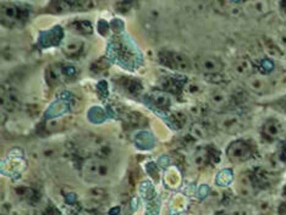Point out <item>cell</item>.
Returning a JSON list of instances; mask_svg holds the SVG:
<instances>
[{"mask_svg":"<svg viewBox=\"0 0 286 215\" xmlns=\"http://www.w3.org/2000/svg\"><path fill=\"white\" fill-rule=\"evenodd\" d=\"M82 175L89 181H103L110 178L111 165L104 158L90 157L82 163Z\"/></svg>","mask_w":286,"mask_h":215,"instance_id":"6da1fadb","label":"cell"},{"mask_svg":"<svg viewBox=\"0 0 286 215\" xmlns=\"http://www.w3.org/2000/svg\"><path fill=\"white\" fill-rule=\"evenodd\" d=\"M252 154H253V150H252L251 145L246 142H242V141L232 142L226 150L228 159L233 164L245 163L249 159H251Z\"/></svg>","mask_w":286,"mask_h":215,"instance_id":"7a4b0ae2","label":"cell"},{"mask_svg":"<svg viewBox=\"0 0 286 215\" xmlns=\"http://www.w3.org/2000/svg\"><path fill=\"white\" fill-rule=\"evenodd\" d=\"M196 68L199 72L206 75H215L223 71L224 64L220 59L212 55H202L196 59Z\"/></svg>","mask_w":286,"mask_h":215,"instance_id":"3957f363","label":"cell"},{"mask_svg":"<svg viewBox=\"0 0 286 215\" xmlns=\"http://www.w3.org/2000/svg\"><path fill=\"white\" fill-rule=\"evenodd\" d=\"M242 11L247 16L252 18H261L270 10L268 0H246V3L242 5Z\"/></svg>","mask_w":286,"mask_h":215,"instance_id":"277c9868","label":"cell"},{"mask_svg":"<svg viewBox=\"0 0 286 215\" xmlns=\"http://www.w3.org/2000/svg\"><path fill=\"white\" fill-rule=\"evenodd\" d=\"M246 86L251 92L256 93V94H264L270 88V82L266 76L256 73V75H251L246 78Z\"/></svg>","mask_w":286,"mask_h":215,"instance_id":"5b68a950","label":"cell"},{"mask_svg":"<svg viewBox=\"0 0 286 215\" xmlns=\"http://www.w3.org/2000/svg\"><path fill=\"white\" fill-rule=\"evenodd\" d=\"M235 191L238 197L251 198L254 195L253 183L247 174H241L235 182Z\"/></svg>","mask_w":286,"mask_h":215,"instance_id":"8992f818","label":"cell"},{"mask_svg":"<svg viewBox=\"0 0 286 215\" xmlns=\"http://www.w3.org/2000/svg\"><path fill=\"white\" fill-rule=\"evenodd\" d=\"M216 127L224 132H235L242 127V121L237 115L228 114V115H223L218 119Z\"/></svg>","mask_w":286,"mask_h":215,"instance_id":"52a82bcc","label":"cell"},{"mask_svg":"<svg viewBox=\"0 0 286 215\" xmlns=\"http://www.w3.org/2000/svg\"><path fill=\"white\" fill-rule=\"evenodd\" d=\"M209 105L215 110H220L229 105L230 103V95L223 90H215L209 94Z\"/></svg>","mask_w":286,"mask_h":215,"instance_id":"ba28073f","label":"cell"},{"mask_svg":"<svg viewBox=\"0 0 286 215\" xmlns=\"http://www.w3.org/2000/svg\"><path fill=\"white\" fill-rule=\"evenodd\" d=\"M169 60H170V65H173V68L179 71H182V72H188L192 68L191 60L182 53H170Z\"/></svg>","mask_w":286,"mask_h":215,"instance_id":"9c48e42d","label":"cell"},{"mask_svg":"<svg viewBox=\"0 0 286 215\" xmlns=\"http://www.w3.org/2000/svg\"><path fill=\"white\" fill-rule=\"evenodd\" d=\"M1 20L6 25H14L20 20V9L13 4H4L1 6Z\"/></svg>","mask_w":286,"mask_h":215,"instance_id":"30bf717a","label":"cell"},{"mask_svg":"<svg viewBox=\"0 0 286 215\" xmlns=\"http://www.w3.org/2000/svg\"><path fill=\"white\" fill-rule=\"evenodd\" d=\"M252 63L249 59H241V60L236 61L233 65V72L238 77H249L252 75Z\"/></svg>","mask_w":286,"mask_h":215,"instance_id":"8fae6325","label":"cell"},{"mask_svg":"<svg viewBox=\"0 0 286 215\" xmlns=\"http://www.w3.org/2000/svg\"><path fill=\"white\" fill-rule=\"evenodd\" d=\"M281 133V125L276 120H269L263 126V135L267 138H278Z\"/></svg>","mask_w":286,"mask_h":215,"instance_id":"7c38bea8","label":"cell"},{"mask_svg":"<svg viewBox=\"0 0 286 215\" xmlns=\"http://www.w3.org/2000/svg\"><path fill=\"white\" fill-rule=\"evenodd\" d=\"M82 48H83V43L81 42L80 39H73V38H71V39L66 40L65 44H64L63 50L66 55L75 56L77 55L81 50H82Z\"/></svg>","mask_w":286,"mask_h":215,"instance_id":"4fadbf2b","label":"cell"},{"mask_svg":"<svg viewBox=\"0 0 286 215\" xmlns=\"http://www.w3.org/2000/svg\"><path fill=\"white\" fill-rule=\"evenodd\" d=\"M213 6L218 13L230 14L233 8V4L231 0H213Z\"/></svg>","mask_w":286,"mask_h":215,"instance_id":"5bb4252c","label":"cell"},{"mask_svg":"<svg viewBox=\"0 0 286 215\" xmlns=\"http://www.w3.org/2000/svg\"><path fill=\"white\" fill-rule=\"evenodd\" d=\"M263 165H264V168L269 171L280 170V163H279L278 159H276L274 155H269V157H267L266 160H264Z\"/></svg>","mask_w":286,"mask_h":215,"instance_id":"9a60e30c","label":"cell"},{"mask_svg":"<svg viewBox=\"0 0 286 215\" xmlns=\"http://www.w3.org/2000/svg\"><path fill=\"white\" fill-rule=\"evenodd\" d=\"M190 133L191 136L194 138H196V140H203V138H206L207 133H206V130H204V127L202 125H199V124H195V125H192V127H191L190 130Z\"/></svg>","mask_w":286,"mask_h":215,"instance_id":"2e32d148","label":"cell"},{"mask_svg":"<svg viewBox=\"0 0 286 215\" xmlns=\"http://www.w3.org/2000/svg\"><path fill=\"white\" fill-rule=\"evenodd\" d=\"M207 157H208V155H207L206 150H199V152H197L194 157L195 165H196L197 168H202V166L207 163V159H208Z\"/></svg>","mask_w":286,"mask_h":215,"instance_id":"e0dca14e","label":"cell"},{"mask_svg":"<svg viewBox=\"0 0 286 215\" xmlns=\"http://www.w3.org/2000/svg\"><path fill=\"white\" fill-rule=\"evenodd\" d=\"M54 11L58 14H65V13H69L70 11V5H69L68 1H65V0H56L55 4H54L53 6Z\"/></svg>","mask_w":286,"mask_h":215,"instance_id":"ac0fdd59","label":"cell"},{"mask_svg":"<svg viewBox=\"0 0 286 215\" xmlns=\"http://www.w3.org/2000/svg\"><path fill=\"white\" fill-rule=\"evenodd\" d=\"M226 215H252V210L249 207L240 205V207L231 208Z\"/></svg>","mask_w":286,"mask_h":215,"instance_id":"d6986e66","label":"cell"},{"mask_svg":"<svg viewBox=\"0 0 286 215\" xmlns=\"http://www.w3.org/2000/svg\"><path fill=\"white\" fill-rule=\"evenodd\" d=\"M55 154H56V149L54 147H51V145L44 147V149H42L39 152V155L43 158H53L55 157Z\"/></svg>","mask_w":286,"mask_h":215,"instance_id":"ffe728a7","label":"cell"},{"mask_svg":"<svg viewBox=\"0 0 286 215\" xmlns=\"http://www.w3.org/2000/svg\"><path fill=\"white\" fill-rule=\"evenodd\" d=\"M6 107L10 108V109H14L15 107H18V99L14 95H8L6 97Z\"/></svg>","mask_w":286,"mask_h":215,"instance_id":"44dd1931","label":"cell"},{"mask_svg":"<svg viewBox=\"0 0 286 215\" xmlns=\"http://www.w3.org/2000/svg\"><path fill=\"white\" fill-rule=\"evenodd\" d=\"M278 43L281 45L283 48H286V32L281 33L278 38Z\"/></svg>","mask_w":286,"mask_h":215,"instance_id":"7402d4cb","label":"cell"},{"mask_svg":"<svg viewBox=\"0 0 286 215\" xmlns=\"http://www.w3.org/2000/svg\"><path fill=\"white\" fill-rule=\"evenodd\" d=\"M8 215H23V213L20 212L18 209H11L10 212H9Z\"/></svg>","mask_w":286,"mask_h":215,"instance_id":"603a6c76","label":"cell"},{"mask_svg":"<svg viewBox=\"0 0 286 215\" xmlns=\"http://www.w3.org/2000/svg\"><path fill=\"white\" fill-rule=\"evenodd\" d=\"M119 3H126V1H131V0H118Z\"/></svg>","mask_w":286,"mask_h":215,"instance_id":"cb8c5ba5","label":"cell"},{"mask_svg":"<svg viewBox=\"0 0 286 215\" xmlns=\"http://www.w3.org/2000/svg\"><path fill=\"white\" fill-rule=\"evenodd\" d=\"M78 215H90L89 213H87V212H83V213H81V214H78Z\"/></svg>","mask_w":286,"mask_h":215,"instance_id":"d4e9b609","label":"cell"},{"mask_svg":"<svg viewBox=\"0 0 286 215\" xmlns=\"http://www.w3.org/2000/svg\"><path fill=\"white\" fill-rule=\"evenodd\" d=\"M202 1H206V3H209V1H213V0H202Z\"/></svg>","mask_w":286,"mask_h":215,"instance_id":"484cf974","label":"cell"}]
</instances>
